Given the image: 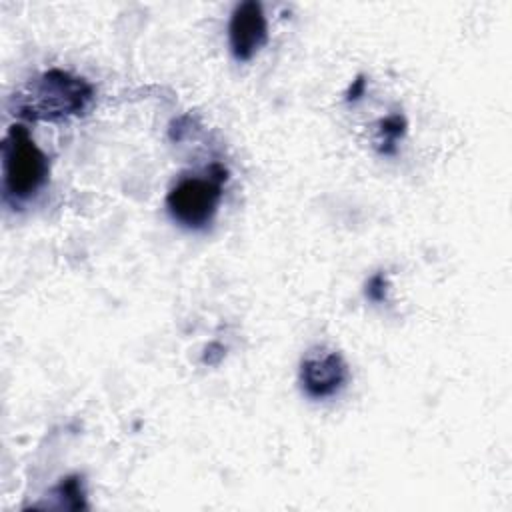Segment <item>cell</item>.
Wrapping results in <instances>:
<instances>
[{"instance_id":"8","label":"cell","mask_w":512,"mask_h":512,"mask_svg":"<svg viewBox=\"0 0 512 512\" xmlns=\"http://www.w3.org/2000/svg\"><path fill=\"white\" fill-rule=\"evenodd\" d=\"M386 292H388V280L382 272L374 274L368 284H366V296L372 300V302H384L386 300Z\"/></svg>"},{"instance_id":"2","label":"cell","mask_w":512,"mask_h":512,"mask_svg":"<svg viewBox=\"0 0 512 512\" xmlns=\"http://www.w3.org/2000/svg\"><path fill=\"white\" fill-rule=\"evenodd\" d=\"M48 178V158L22 124L10 126L2 140L4 198L28 200Z\"/></svg>"},{"instance_id":"5","label":"cell","mask_w":512,"mask_h":512,"mask_svg":"<svg viewBox=\"0 0 512 512\" xmlns=\"http://www.w3.org/2000/svg\"><path fill=\"white\" fill-rule=\"evenodd\" d=\"M228 42L236 60H250L268 42V22L256 0L236 4L228 24Z\"/></svg>"},{"instance_id":"6","label":"cell","mask_w":512,"mask_h":512,"mask_svg":"<svg viewBox=\"0 0 512 512\" xmlns=\"http://www.w3.org/2000/svg\"><path fill=\"white\" fill-rule=\"evenodd\" d=\"M378 134H380L378 144H382V146H380V152L392 154L394 148H396V140L406 134V120H404V116L392 114V116L384 118V120L380 122Z\"/></svg>"},{"instance_id":"3","label":"cell","mask_w":512,"mask_h":512,"mask_svg":"<svg viewBox=\"0 0 512 512\" xmlns=\"http://www.w3.org/2000/svg\"><path fill=\"white\" fill-rule=\"evenodd\" d=\"M226 178L228 172L220 164H212L204 174L180 178L166 196L172 220L190 230L206 228L218 210Z\"/></svg>"},{"instance_id":"7","label":"cell","mask_w":512,"mask_h":512,"mask_svg":"<svg viewBox=\"0 0 512 512\" xmlns=\"http://www.w3.org/2000/svg\"><path fill=\"white\" fill-rule=\"evenodd\" d=\"M54 492L60 496V508H84V488H82V482L78 476H70L66 480H62Z\"/></svg>"},{"instance_id":"1","label":"cell","mask_w":512,"mask_h":512,"mask_svg":"<svg viewBox=\"0 0 512 512\" xmlns=\"http://www.w3.org/2000/svg\"><path fill=\"white\" fill-rule=\"evenodd\" d=\"M94 100V88L82 76H74L60 68H50L10 98V112L32 122H60L80 116Z\"/></svg>"},{"instance_id":"4","label":"cell","mask_w":512,"mask_h":512,"mask_svg":"<svg viewBox=\"0 0 512 512\" xmlns=\"http://www.w3.org/2000/svg\"><path fill=\"white\" fill-rule=\"evenodd\" d=\"M348 380V366L334 350H312L300 366V382L310 398L322 400L338 394Z\"/></svg>"},{"instance_id":"9","label":"cell","mask_w":512,"mask_h":512,"mask_svg":"<svg viewBox=\"0 0 512 512\" xmlns=\"http://www.w3.org/2000/svg\"><path fill=\"white\" fill-rule=\"evenodd\" d=\"M364 88H366V80H364V76H358V78L350 84V88H348V92H346V100H348V102H356V100L364 94Z\"/></svg>"}]
</instances>
